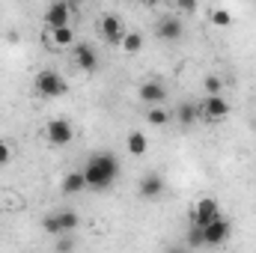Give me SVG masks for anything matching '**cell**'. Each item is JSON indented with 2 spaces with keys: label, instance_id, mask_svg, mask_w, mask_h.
Instances as JSON below:
<instances>
[{
  "label": "cell",
  "instance_id": "obj_1",
  "mask_svg": "<svg viewBox=\"0 0 256 253\" xmlns=\"http://www.w3.org/2000/svg\"><path fill=\"white\" fill-rule=\"evenodd\" d=\"M84 176H86V188L90 190H104L110 188L120 176V161L114 152H96L86 167H84Z\"/></svg>",
  "mask_w": 256,
  "mask_h": 253
},
{
  "label": "cell",
  "instance_id": "obj_2",
  "mask_svg": "<svg viewBox=\"0 0 256 253\" xmlns=\"http://www.w3.org/2000/svg\"><path fill=\"white\" fill-rule=\"evenodd\" d=\"M33 86H36V92H39V96H45V98H57V96H66V92H68L66 78H63V74H57L54 68L39 72V74H36V80H33Z\"/></svg>",
  "mask_w": 256,
  "mask_h": 253
},
{
  "label": "cell",
  "instance_id": "obj_3",
  "mask_svg": "<svg viewBox=\"0 0 256 253\" xmlns=\"http://www.w3.org/2000/svg\"><path fill=\"white\" fill-rule=\"evenodd\" d=\"M78 224H80V218H78V212H54V214H48L45 220H42V230L48 232V236H66V232H72V230H78Z\"/></svg>",
  "mask_w": 256,
  "mask_h": 253
},
{
  "label": "cell",
  "instance_id": "obj_4",
  "mask_svg": "<svg viewBox=\"0 0 256 253\" xmlns=\"http://www.w3.org/2000/svg\"><path fill=\"white\" fill-rule=\"evenodd\" d=\"M230 220L226 218H214V220H208L206 226H202V242H206V248H218V244H224L226 238H230Z\"/></svg>",
  "mask_w": 256,
  "mask_h": 253
},
{
  "label": "cell",
  "instance_id": "obj_5",
  "mask_svg": "<svg viewBox=\"0 0 256 253\" xmlns=\"http://www.w3.org/2000/svg\"><path fill=\"white\" fill-rule=\"evenodd\" d=\"M218 218V200L214 196H202V200H196L191 208V224L194 226H206L208 220H214Z\"/></svg>",
  "mask_w": 256,
  "mask_h": 253
},
{
  "label": "cell",
  "instance_id": "obj_6",
  "mask_svg": "<svg viewBox=\"0 0 256 253\" xmlns=\"http://www.w3.org/2000/svg\"><path fill=\"white\" fill-rule=\"evenodd\" d=\"M45 134H48V140L54 143V146H66V143H72V137H74V128L68 120H51L48 128H45Z\"/></svg>",
  "mask_w": 256,
  "mask_h": 253
},
{
  "label": "cell",
  "instance_id": "obj_7",
  "mask_svg": "<svg viewBox=\"0 0 256 253\" xmlns=\"http://www.w3.org/2000/svg\"><path fill=\"white\" fill-rule=\"evenodd\" d=\"M68 18H72V6H68V0H54V3L48 6V12H45V24H48L51 30L68 24Z\"/></svg>",
  "mask_w": 256,
  "mask_h": 253
},
{
  "label": "cell",
  "instance_id": "obj_8",
  "mask_svg": "<svg viewBox=\"0 0 256 253\" xmlns=\"http://www.w3.org/2000/svg\"><path fill=\"white\" fill-rule=\"evenodd\" d=\"M182 33H185V27H182V21H179L176 15H164V18L158 21V39H164V42H179Z\"/></svg>",
  "mask_w": 256,
  "mask_h": 253
},
{
  "label": "cell",
  "instance_id": "obj_9",
  "mask_svg": "<svg viewBox=\"0 0 256 253\" xmlns=\"http://www.w3.org/2000/svg\"><path fill=\"white\" fill-rule=\"evenodd\" d=\"M200 110H202V116H208V120H224V116L230 114V102H226L220 92H214V96H208V98L200 104Z\"/></svg>",
  "mask_w": 256,
  "mask_h": 253
},
{
  "label": "cell",
  "instance_id": "obj_10",
  "mask_svg": "<svg viewBox=\"0 0 256 253\" xmlns=\"http://www.w3.org/2000/svg\"><path fill=\"white\" fill-rule=\"evenodd\" d=\"M137 190H140V196H143V200H158V196L164 194V179H161L158 173H146V176L140 179Z\"/></svg>",
  "mask_w": 256,
  "mask_h": 253
},
{
  "label": "cell",
  "instance_id": "obj_11",
  "mask_svg": "<svg viewBox=\"0 0 256 253\" xmlns=\"http://www.w3.org/2000/svg\"><path fill=\"white\" fill-rule=\"evenodd\" d=\"M102 36H104L110 45H122L126 30H122V24H120L116 15H104V18H102Z\"/></svg>",
  "mask_w": 256,
  "mask_h": 253
},
{
  "label": "cell",
  "instance_id": "obj_12",
  "mask_svg": "<svg viewBox=\"0 0 256 253\" xmlns=\"http://www.w3.org/2000/svg\"><path fill=\"white\" fill-rule=\"evenodd\" d=\"M74 60H78V66H80L84 72H96V68H98V54H96V48L86 45V42H80V45L74 48Z\"/></svg>",
  "mask_w": 256,
  "mask_h": 253
},
{
  "label": "cell",
  "instance_id": "obj_13",
  "mask_svg": "<svg viewBox=\"0 0 256 253\" xmlns=\"http://www.w3.org/2000/svg\"><path fill=\"white\" fill-rule=\"evenodd\" d=\"M140 98H143L146 104H164L167 90H164V84H158V80H146V84L140 86Z\"/></svg>",
  "mask_w": 256,
  "mask_h": 253
},
{
  "label": "cell",
  "instance_id": "obj_14",
  "mask_svg": "<svg viewBox=\"0 0 256 253\" xmlns=\"http://www.w3.org/2000/svg\"><path fill=\"white\" fill-rule=\"evenodd\" d=\"M200 116H202V110H200V104H194V102H182V104L176 108V120H179L182 126H194Z\"/></svg>",
  "mask_w": 256,
  "mask_h": 253
},
{
  "label": "cell",
  "instance_id": "obj_15",
  "mask_svg": "<svg viewBox=\"0 0 256 253\" xmlns=\"http://www.w3.org/2000/svg\"><path fill=\"white\" fill-rule=\"evenodd\" d=\"M84 188H86L84 170H74V173H68V176L63 179V194H80Z\"/></svg>",
  "mask_w": 256,
  "mask_h": 253
},
{
  "label": "cell",
  "instance_id": "obj_16",
  "mask_svg": "<svg viewBox=\"0 0 256 253\" xmlns=\"http://www.w3.org/2000/svg\"><path fill=\"white\" fill-rule=\"evenodd\" d=\"M146 149H149L146 134H143V131H131V134H128V152H131V155H146Z\"/></svg>",
  "mask_w": 256,
  "mask_h": 253
},
{
  "label": "cell",
  "instance_id": "obj_17",
  "mask_svg": "<svg viewBox=\"0 0 256 253\" xmlns=\"http://www.w3.org/2000/svg\"><path fill=\"white\" fill-rule=\"evenodd\" d=\"M51 39H54L60 48H66V45H72V42H74V33H72V27H68V24H63V27H54V30H51Z\"/></svg>",
  "mask_w": 256,
  "mask_h": 253
},
{
  "label": "cell",
  "instance_id": "obj_18",
  "mask_svg": "<svg viewBox=\"0 0 256 253\" xmlns=\"http://www.w3.org/2000/svg\"><path fill=\"white\" fill-rule=\"evenodd\" d=\"M146 122H149V126H167V122H170V114L161 110L158 104H152V110H146Z\"/></svg>",
  "mask_w": 256,
  "mask_h": 253
},
{
  "label": "cell",
  "instance_id": "obj_19",
  "mask_svg": "<svg viewBox=\"0 0 256 253\" xmlns=\"http://www.w3.org/2000/svg\"><path fill=\"white\" fill-rule=\"evenodd\" d=\"M122 48H126L128 54H137V51L143 48V36H140V33H126V36H122Z\"/></svg>",
  "mask_w": 256,
  "mask_h": 253
},
{
  "label": "cell",
  "instance_id": "obj_20",
  "mask_svg": "<svg viewBox=\"0 0 256 253\" xmlns=\"http://www.w3.org/2000/svg\"><path fill=\"white\" fill-rule=\"evenodd\" d=\"M206 242H202V226H194L188 230V248H202Z\"/></svg>",
  "mask_w": 256,
  "mask_h": 253
},
{
  "label": "cell",
  "instance_id": "obj_21",
  "mask_svg": "<svg viewBox=\"0 0 256 253\" xmlns=\"http://www.w3.org/2000/svg\"><path fill=\"white\" fill-rule=\"evenodd\" d=\"M230 21H232V15H230L226 9H214V12H212V24H218V27H230Z\"/></svg>",
  "mask_w": 256,
  "mask_h": 253
},
{
  "label": "cell",
  "instance_id": "obj_22",
  "mask_svg": "<svg viewBox=\"0 0 256 253\" xmlns=\"http://www.w3.org/2000/svg\"><path fill=\"white\" fill-rule=\"evenodd\" d=\"M202 86H206V92H208V96H214V92H220V90H224V84H220V78H214V74H208Z\"/></svg>",
  "mask_w": 256,
  "mask_h": 253
},
{
  "label": "cell",
  "instance_id": "obj_23",
  "mask_svg": "<svg viewBox=\"0 0 256 253\" xmlns=\"http://www.w3.org/2000/svg\"><path fill=\"white\" fill-rule=\"evenodd\" d=\"M9 158H12V149H9V143H6V140H0V167H3V164H9Z\"/></svg>",
  "mask_w": 256,
  "mask_h": 253
},
{
  "label": "cell",
  "instance_id": "obj_24",
  "mask_svg": "<svg viewBox=\"0 0 256 253\" xmlns=\"http://www.w3.org/2000/svg\"><path fill=\"white\" fill-rule=\"evenodd\" d=\"M72 248H74L72 238H60V242H57V250H72Z\"/></svg>",
  "mask_w": 256,
  "mask_h": 253
},
{
  "label": "cell",
  "instance_id": "obj_25",
  "mask_svg": "<svg viewBox=\"0 0 256 253\" xmlns=\"http://www.w3.org/2000/svg\"><path fill=\"white\" fill-rule=\"evenodd\" d=\"M176 3H179L182 9H188V12H191V9H196V0H176Z\"/></svg>",
  "mask_w": 256,
  "mask_h": 253
},
{
  "label": "cell",
  "instance_id": "obj_26",
  "mask_svg": "<svg viewBox=\"0 0 256 253\" xmlns=\"http://www.w3.org/2000/svg\"><path fill=\"white\" fill-rule=\"evenodd\" d=\"M78 3H80V0H68V6H78Z\"/></svg>",
  "mask_w": 256,
  "mask_h": 253
}]
</instances>
